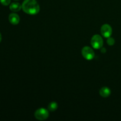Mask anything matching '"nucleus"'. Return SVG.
<instances>
[{"label": "nucleus", "instance_id": "obj_1", "mask_svg": "<svg viewBox=\"0 0 121 121\" xmlns=\"http://www.w3.org/2000/svg\"><path fill=\"white\" fill-rule=\"evenodd\" d=\"M22 9L26 14L35 15L40 11V5L36 0H24L22 4Z\"/></svg>", "mask_w": 121, "mask_h": 121}, {"label": "nucleus", "instance_id": "obj_2", "mask_svg": "<svg viewBox=\"0 0 121 121\" xmlns=\"http://www.w3.org/2000/svg\"><path fill=\"white\" fill-rule=\"evenodd\" d=\"M34 117L37 120L44 121L49 117V112L45 108H39L35 111Z\"/></svg>", "mask_w": 121, "mask_h": 121}, {"label": "nucleus", "instance_id": "obj_3", "mask_svg": "<svg viewBox=\"0 0 121 121\" xmlns=\"http://www.w3.org/2000/svg\"><path fill=\"white\" fill-rule=\"evenodd\" d=\"M91 42L92 47L95 49H100L104 45V40L102 37L98 34H96L92 37Z\"/></svg>", "mask_w": 121, "mask_h": 121}, {"label": "nucleus", "instance_id": "obj_4", "mask_svg": "<svg viewBox=\"0 0 121 121\" xmlns=\"http://www.w3.org/2000/svg\"><path fill=\"white\" fill-rule=\"evenodd\" d=\"M82 54L85 59L87 60H91L94 58L95 52L91 47L89 46H85L82 50Z\"/></svg>", "mask_w": 121, "mask_h": 121}, {"label": "nucleus", "instance_id": "obj_5", "mask_svg": "<svg viewBox=\"0 0 121 121\" xmlns=\"http://www.w3.org/2000/svg\"><path fill=\"white\" fill-rule=\"evenodd\" d=\"M100 33L105 38H108L111 36L112 34V28L110 25L108 24H104L101 27Z\"/></svg>", "mask_w": 121, "mask_h": 121}, {"label": "nucleus", "instance_id": "obj_6", "mask_svg": "<svg viewBox=\"0 0 121 121\" xmlns=\"http://www.w3.org/2000/svg\"><path fill=\"white\" fill-rule=\"evenodd\" d=\"M9 22L13 25H17L20 22V17L16 13H11L8 17Z\"/></svg>", "mask_w": 121, "mask_h": 121}, {"label": "nucleus", "instance_id": "obj_7", "mask_svg": "<svg viewBox=\"0 0 121 121\" xmlns=\"http://www.w3.org/2000/svg\"><path fill=\"white\" fill-rule=\"evenodd\" d=\"M99 94L103 98H108L111 94V91L109 87H102L99 91Z\"/></svg>", "mask_w": 121, "mask_h": 121}, {"label": "nucleus", "instance_id": "obj_8", "mask_svg": "<svg viewBox=\"0 0 121 121\" xmlns=\"http://www.w3.org/2000/svg\"><path fill=\"white\" fill-rule=\"evenodd\" d=\"M9 9L13 12H18L22 9V5L18 2H13L9 5Z\"/></svg>", "mask_w": 121, "mask_h": 121}, {"label": "nucleus", "instance_id": "obj_9", "mask_svg": "<svg viewBox=\"0 0 121 121\" xmlns=\"http://www.w3.org/2000/svg\"><path fill=\"white\" fill-rule=\"evenodd\" d=\"M58 108V104L56 102H52L48 105V110L50 112H54Z\"/></svg>", "mask_w": 121, "mask_h": 121}, {"label": "nucleus", "instance_id": "obj_10", "mask_svg": "<svg viewBox=\"0 0 121 121\" xmlns=\"http://www.w3.org/2000/svg\"><path fill=\"white\" fill-rule=\"evenodd\" d=\"M107 43L108 44V45H109L110 46H113L115 44V39L113 38L109 37L108 38L107 40Z\"/></svg>", "mask_w": 121, "mask_h": 121}, {"label": "nucleus", "instance_id": "obj_11", "mask_svg": "<svg viewBox=\"0 0 121 121\" xmlns=\"http://www.w3.org/2000/svg\"><path fill=\"white\" fill-rule=\"evenodd\" d=\"M0 2L1 3V4H2L3 5L7 6L10 4L11 0H0Z\"/></svg>", "mask_w": 121, "mask_h": 121}, {"label": "nucleus", "instance_id": "obj_12", "mask_svg": "<svg viewBox=\"0 0 121 121\" xmlns=\"http://www.w3.org/2000/svg\"><path fill=\"white\" fill-rule=\"evenodd\" d=\"M106 49L105 48H102V49H101V52L102 53H106Z\"/></svg>", "mask_w": 121, "mask_h": 121}, {"label": "nucleus", "instance_id": "obj_13", "mask_svg": "<svg viewBox=\"0 0 121 121\" xmlns=\"http://www.w3.org/2000/svg\"><path fill=\"white\" fill-rule=\"evenodd\" d=\"M1 40H2V36H1V34L0 33V42L1 41Z\"/></svg>", "mask_w": 121, "mask_h": 121}, {"label": "nucleus", "instance_id": "obj_14", "mask_svg": "<svg viewBox=\"0 0 121 121\" xmlns=\"http://www.w3.org/2000/svg\"><path fill=\"white\" fill-rule=\"evenodd\" d=\"M15 1H17V0H15Z\"/></svg>", "mask_w": 121, "mask_h": 121}]
</instances>
